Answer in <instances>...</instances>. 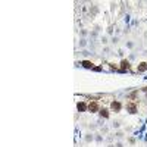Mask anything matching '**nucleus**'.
<instances>
[{
	"label": "nucleus",
	"instance_id": "1",
	"mask_svg": "<svg viewBox=\"0 0 147 147\" xmlns=\"http://www.w3.org/2000/svg\"><path fill=\"white\" fill-rule=\"evenodd\" d=\"M88 110H90V112H97V110H99V103H97L96 100H93L88 104Z\"/></svg>",
	"mask_w": 147,
	"mask_h": 147
},
{
	"label": "nucleus",
	"instance_id": "2",
	"mask_svg": "<svg viewBox=\"0 0 147 147\" xmlns=\"http://www.w3.org/2000/svg\"><path fill=\"white\" fill-rule=\"evenodd\" d=\"M77 107H78V110H80V112H85V110H87V109H88V106H87V104H85L84 102H80V103L77 104Z\"/></svg>",
	"mask_w": 147,
	"mask_h": 147
},
{
	"label": "nucleus",
	"instance_id": "3",
	"mask_svg": "<svg viewBox=\"0 0 147 147\" xmlns=\"http://www.w3.org/2000/svg\"><path fill=\"white\" fill-rule=\"evenodd\" d=\"M127 109L129 110V113H135L137 112V107H135V104H134V103H128L127 104Z\"/></svg>",
	"mask_w": 147,
	"mask_h": 147
},
{
	"label": "nucleus",
	"instance_id": "4",
	"mask_svg": "<svg viewBox=\"0 0 147 147\" xmlns=\"http://www.w3.org/2000/svg\"><path fill=\"white\" fill-rule=\"evenodd\" d=\"M110 107H112V110H115V112H119L121 110V103L119 102H113L112 104H110Z\"/></svg>",
	"mask_w": 147,
	"mask_h": 147
},
{
	"label": "nucleus",
	"instance_id": "5",
	"mask_svg": "<svg viewBox=\"0 0 147 147\" xmlns=\"http://www.w3.org/2000/svg\"><path fill=\"white\" fill-rule=\"evenodd\" d=\"M138 72H144V71H147V63L146 62H143V63H140L138 65V69H137Z\"/></svg>",
	"mask_w": 147,
	"mask_h": 147
},
{
	"label": "nucleus",
	"instance_id": "6",
	"mask_svg": "<svg viewBox=\"0 0 147 147\" xmlns=\"http://www.w3.org/2000/svg\"><path fill=\"white\" fill-rule=\"evenodd\" d=\"M121 68L122 69H129V62H128V60H122V62H121Z\"/></svg>",
	"mask_w": 147,
	"mask_h": 147
},
{
	"label": "nucleus",
	"instance_id": "7",
	"mask_svg": "<svg viewBox=\"0 0 147 147\" xmlns=\"http://www.w3.org/2000/svg\"><path fill=\"white\" fill-rule=\"evenodd\" d=\"M82 66H84V68H93V63L88 62V60H84V62H82Z\"/></svg>",
	"mask_w": 147,
	"mask_h": 147
},
{
	"label": "nucleus",
	"instance_id": "8",
	"mask_svg": "<svg viewBox=\"0 0 147 147\" xmlns=\"http://www.w3.org/2000/svg\"><path fill=\"white\" fill-rule=\"evenodd\" d=\"M100 115L104 116V118H109V112H107L106 109H102V110H100Z\"/></svg>",
	"mask_w": 147,
	"mask_h": 147
},
{
	"label": "nucleus",
	"instance_id": "9",
	"mask_svg": "<svg viewBox=\"0 0 147 147\" xmlns=\"http://www.w3.org/2000/svg\"><path fill=\"white\" fill-rule=\"evenodd\" d=\"M143 90H144V91H147V87H144V88H143Z\"/></svg>",
	"mask_w": 147,
	"mask_h": 147
}]
</instances>
